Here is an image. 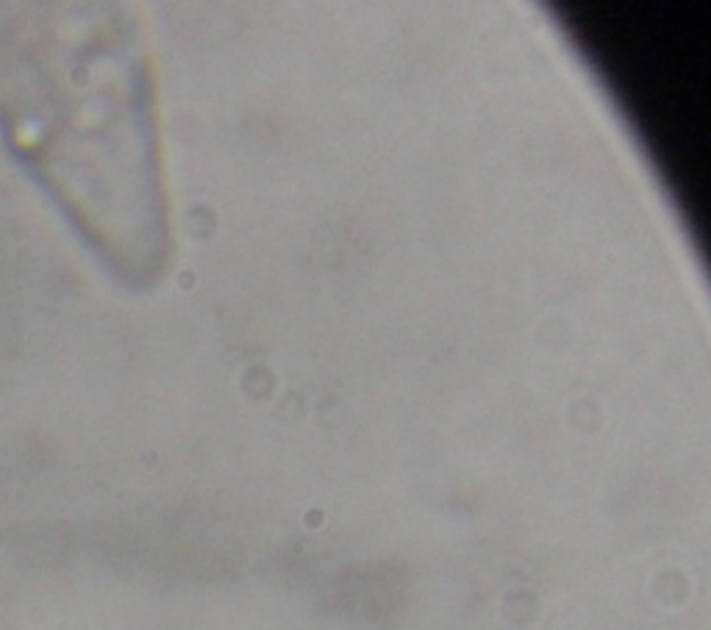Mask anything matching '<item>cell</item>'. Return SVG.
Instances as JSON below:
<instances>
[{"label": "cell", "mask_w": 711, "mask_h": 630, "mask_svg": "<svg viewBox=\"0 0 711 630\" xmlns=\"http://www.w3.org/2000/svg\"><path fill=\"white\" fill-rule=\"evenodd\" d=\"M125 75L120 37L98 14L0 3V136L100 245L123 239Z\"/></svg>", "instance_id": "1"}]
</instances>
